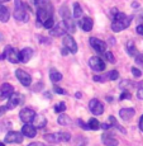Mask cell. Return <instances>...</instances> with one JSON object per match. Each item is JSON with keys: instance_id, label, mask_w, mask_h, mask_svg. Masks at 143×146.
Here are the masks:
<instances>
[{"instance_id": "cell-49", "label": "cell", "mask_w": 143, "mask_h": 146, "mask_svg": "<svg viewBox=\"0 0 143 146\" xmlns=\"http://www.w3.org/2000/svg\"><path fill=\"white\" fill-rule=\"evenodd\" d=\"M0 146H5L4 144H3V142H0Z\"/></svg>"}, {"instance_id": "cell-6", "label": "cell", "mask_w": 143, "mask_h": 146, "mask_svg": "<svg viewBox=\"0 0 143 146\" xmlns=\"http://www.w3.org/2000/svg\"><path fill=\"white\" fill-rule=\"evenodd\" d=\"M89 66L91 67L94 71H104L105 70V62L103 61V58L98 57V56H92L89 58Z\"/></svg>"}, {"instance_id": "cell-7", "label": "cell", "mask_w": 143, "mask_h": 146, "mask_svg": "<svg viewBox=\"0 0 143 146\" xmlns=\"http://www.w3.org/2000/svg\"><path fill=\"white\" fill-rule=\"evenodd\" d=\"M5 142L8 144H22L23 142V133L16 131H9L5 135Z\"/></svg>"}, {"instance_id": "cell-43", "label": "cell", "mask_w": 143, "mask_h": 146, "mask_svg": "<svg viewBox=\"0 0 143 146\" xmlns=\"http://www.w3.org/2000/svg\"><path fill=\"white\" fill-rule=\"evenodd\" d=\"M27 146H46V145L42 144V142H30V144Z\"/></svg>"}, {"instance_id": "cell-36", "label": "cell", "mask_w": 143, "mask_h": 146, "mask_svg": "<svg viewBox=\"0 0 143 146\" xmlns=\"http://www.w3.org/2000/svg\"><path fill=\"white\" fill-rule=\"evenodd\" d=\"M120 100H124V99H130L132 98V95H130V93H128V92H123L122 94H120Z\"/></svg>"}, {"instance_id": "cell-12", "label": "cell", "mask_w": 143, "mask_h": 146, "mask_svg": "<svg viewBox=\"0 0 143 146\" xmlns=\"http://www.w3.org/2000/svg\"><path fill=\"white\" fill-rule=\"evenodd\" d=\"M3 55H4V57H7L8 60H9V62H12V64H18L19 62L18 52H16L12 46H7V47H5Z\"/></svg>"}, {"instance_id": "cell-25", "label": "cell", "mask_w": 143, "mask_h": 146, "mask_svg": "<svg viewBox=\"0 0 143 146\" xmlns=\"http://www.w3.org/2000/svg\"><path fill=\"white\" fill-rule=\"evenodd\" d=\"M127 52H128V55L132 56V57H136L137 55H138V52H137V48H136V46H134V43H133V41H128L127 42Z\"/></svg>"}, {"instance_id": "cell-44", "label": "cell", "mask_w": 143, "mask_h": 146, "mask_svg": "<svg viewBox=\"0 0 143 146\" xmlns=\"http://www.w3.org/2000/svg\"><path fill=\"white\" fill-rule=\"evenodd\" d=\"M139 130L143 132V114L141 116V118H139Z\"/></svg>"}, {"instance_id": "cell-38", "label": "cell", "mask_w": 143, "mask_h": 146, "mask_svg": "<svg viewBox=\"0 0 143 146\" xmlns=\"http://www.w3.org/2000/svg\"><path fill=\"white\" fill-rule=\"evenodd\" d=\"M92 79H94V81H96V83H103V81H105L104 78H103V76H99V75H95Z\"/></svg>"}, {"instance_id": "cell-33", "label": "cell", "mask_w": 143, "mask_h": 146, "mask_svg": "<svg viewBox=\"0 0 143 146\" xmlns=\"http://www.w3.org/2000/svg\"><path fill=\"white\" fill-rule=\"evenodd\" d=\"M60 14L63 17V18H70V15H69V9H67V7L66 5H63V8H61L60 9Z\"/></svg>"}, {"instance_id": "cell-28", "label": "cell", "mask_w": 143, "mask_h": 146, "mask_svg": "<svg viewBox=\"0 0 143 146\" xmlns=\"http://www.w3.org/2000/svg\"><path fill=\"white\" fill-rule=\"evenodd\" d=\"M104 78L105 80H117V79H119V72L117 71V70H113V71H109L106 75H104Z\"/></svg>"}, {"instance_id": "cell-26", "label": "cell", "mask_w": 143, "mask_h": 146, "mask_svg": "<svg viewBox=\"0 0 143 146\" xmlns=\"http://www.w3.org/2000/svg\"><path fill=\"white\" fill-rule=\"evenodd\" d=\"M57 122H58V125H61V126H69V125H71V118H70L67 114H61L60 117L57 118Z\"/></svg>"}, {"instance_id": "cell-21", "label": "cell", "mask_w": 143, "mask_h": 146, "mask_svg": "<svg viewBox=\"0 0 143 146\" xmlns=\"http://www.w3.org/2000/svg\"><path fill=\"white\" fill-rule=\"evenodd\" d=\"M10 18V12L7 7H4L3 4H0V22L7 23Z\"/></svg>"}, {"instance_id": "cell-15", "label": "cell", "mask_w": 143, "mask_h": 146, "mask_svg": "<svg viewBox=\"0 0 143 146\" xmlns=\"http://www.w3.org/2000/svg\"><path fill=\"white\" fill-rule=\"evenodd\" d=\"M20 132L23 133V136L29 137V139H33V137H36V135H37V128H36L32 123H26V125L22 127Z\"/></svg>"}, {"instance_id": "cell-45", "label": "cell", "mask_w": 143, "mask_h": 146, "mask_svg": "<svg viewBox=\"0 0 143 146\" xmlns=\"http://www.w3.org/2000/svg\"><path fill=\"white\" fill-rule=\"evenodd\" d=\"M7 111H8L7 107H0V116H3V114H4Z\"/></svg>"}, {"instance_id": "cell-10", "label": "cell", "mask_w": 143, "mask_h": 146, "mask_svg": "<svg viewBox=\"0 0 143 146\" xmlns=\"http://www.w3.org/2000/svg\"><path fill=\"white\" fill-rule=\"evenodd\" d=\"M19 117L24 123H32L36 117V112L32 108H24L19 112Z\"/></svg>"}, {"instance_id": "cell-48", "label": "cell", "mask_w": 143, "mask_h": 146, "mask_svg": "<svg viewBox=\"0 0 143 146\" xmlns=\"http://www.w3.org/2000/svg\"><path fill=\"white\" fill-rule=\"evenodd\" d=\"M7 1H10V0H0V4H3V3H7Z\"/></svg>"}, {"instance_id": "cell-20", "label": "cell", "mask_w": 143, "mask_h": 146, "mask_svg": "<svg viewBox=\"0 0 143 146\" xmlns=\"http://www.w3.org/2000/svg\"><path fill=\"white\" fill-rule=\"evenodd\" d=\"M136 114V111H134V108H122L119 111V116L124 121H129L132 117Z\"/></svg>"}, {"instance_id": "cell-11", "label": "cell", "mask_w": 143, "mask_h": 146, "mask_svg": "<svg viewBox=\"0 0 143 146\" xmlns=\"http://www.w3.org/2000/svg\"><path fill=\"white\" fill-rule=\"evenodd\" d=\"M89 42H90L91 47L95 50L98 53H104L106 51V43L104 41L99 40V38H95V37H90V40H89Z\"/></svg>"}, {"instance_id": "cell-22", "label": "cell", "mask_w": 143, "mask_h": 146, "mask_svg": "<svg viewBox=\"0 0 143 146\" xmlns=\"http://www.w3.org/2000/svg\"><path fill=\"white\" fill-rule=\"evenodd\" d=\"M49 79L52 83H58V81L62 80V74L60 71H57L56 69H51L49 70Z\"/></svg>"}, {"instance_id": "cell-30", "label": "cell", "mask_w": 143, "mask_h": 146, "mask_svg": "<svg viewBox=\"0 0 143 146\" xmlns=\"http://www.w3.org/2000/svg\"><path fill=\"white\" fill-rule=\"evenodd\" d=\"M55 112L56 113H63V112L66 111V103L65 102H60V103H57V104L55 106Z\"/></svg>"}, {"instance_id": "cell-2", "label": "cell", "mask_w": 143, "mask_h": 146, "mask_svg": "<svg viewBox=\"0 0 143 146\" xmlns=\"http://www.w3.org/2000/svg\"><path fill=\"white\" fill-rule=\"evenodd\" d=\"M53 15V7L51 4H48V3L44 1L43 4L41 5V7H38V10H37V19H38V24L43 23L46 19L48 18H52Z\"/></svg>"}, {"instance_id": "cell-37", "label": "cell", "mask_w": 143, "mask_h": 146, "mask_svg": "<svg viewBox=\"0 0 143 146\" xmlns=\"http://www.w3.org/2000/svg\"><path fill=\"white\" fill-rule=\"evenodd\" d=\"M53 92L57 94H66V92L63 90L62 88H60V86H55V88H53Z\"/></svg>"}, {"instance_id": "cell-24", "label": "cell", "mask_w": 143, "mask_h": 146, "mask_svg": "<svg viewBox=\"0 0 143 146\" xmlns=\"http://www.w3.org/2000/svg\"><path fill=\"white\" fill-rule=\"evenodd\" d=\"M33 122H34V127L36 128H41V127H44L46 126V123H47V121L44 117H42V116H37L36 114V117H34V119H33Z\"/></svg>"}, {"instance_id": "cell-35", "label": "cell", "mask_w": 143, "mask_h": 146, "mask_svg": "<svg viewBox=\"0 0 143 146\" xmlns=\"http://www.w3.org/2000/svg\"><path fill=\"white\" fill-rule=\"evenodd\" d=\"M136 62L138 64V65L143 66V53H138V55L136 56Z\"/></svg>"}, {"instance_id": "cell-29", "label": "cell", "mask_w": 143, "mask_h": 146, "mask_svg": "<svg viewBox=\"0 0 143 146\" xmlns=\"http://www.w3.org/2000/svg\"><path fill=\"white\" fill-rule=\"evenodd\" d=\"M88 126H89V128H90V130L96 131V130H99L100 123H99V121H98L96 118H90V119H89Z\"/></svg>"}, {"instance_id": "cell-9", "label": "cell", "mask_w": 143, "mask_h": 146, "mask_svg": "<svg viewBox=\"0 0 143 146\" xmlns=\"http://www.w3.org/2000/svg\"><path fill=\"white\" fill-rule=\"evenodd\" d=\"M15 76H16V79L19 80V83L24 86H29L30 83H32V76H30L28 72L24 71V70L18 69L15 71Z\"/></svg>"}, {"instance_id": "cell-3", "label": "cell", "mask_w": 143, "mask_h": 146, "mask_svg": "<svg viewBox=\"0 0 143 146\" xmlns=\"http://www.w3.org/2000/svg\"><path fill=\"white\" fill-rule=\"evenodd\" d=\"M14 18L19 22H28V13L26 12L22 0H14Z\"/></svg>"}, {"instance_id": "cell-4", "label": "cell", "mask_w": 143, "mask_h": 146, "mask_svg": "<svg viewBox=\"0 0 143 146\" xmlns=\"http://www.w3.org/2000/svg\"><path fill=\"white\" fill-rule=\"evenodd\" d=\"M48 142L52 144H58V142H67L71 139V135L69 132H55V133H47L43 137Z\"/></svg>"}, {"instance_id": "cell-34", "label": "cell", "mask_w": 143, "mask_h": 146, "mask_svg": "<svg viewBox=\"0 0 143 146\" xmlns=\"http://www.w3.org/2000/svg\"><path fill=\"white\" fill-rule=\"evenodd\" d=\"M132 74H133L136 78H141L142 76V71L139 69H137V67H132Z\"/></svg>"}, {"instance_id": "cell-17", "label": "cell", "mask_w": 143, "mask_h": 146, "mask_svg": "<svg viewBox=\"0 0 143 146\" xmlns=\"http://www.w3.org/2000/svg\"><path fill=\"white\" fill-rule=\"evenodd\" d=\"M101 141H103V144H104L105 146H118V139L114 135H111V133H103V136H101Z\"/></svg>"}, {"instance_id": "cell-32", "label": "cell", "mask_w": 143, "mask_h": 146, "mask_svg": "<svg viewBox=\"0 0 143 146\" xmlns=\"http://www.w3.org/2000/svg\"><path fill=\"white\" fill-rule=\"evenodd\" d=\"M104 57L109 61V62H111V64L115 62V58H114V55H113V53H111L110 51H105V52H104Z\"/></svg>"}, {"instance_id": "cell-1", "label": "cell", "mask_w": 143, "mask_h": 146, "mask_svg": "<svg viewBox=\"0 0 143 146\" xmlns=\"http://www.w3.org/2000/svg\"><path fill=\"white\" fill-rule=\"evenodd\" d=\"M113 18H114V21H113V23H111V31H113V32H122L123 29L129 27L133 17L127 15V14H124V13L117 12L113 15Z\"/></svg>"}, {"instance_id": "cell-39", "label": "cell", "mask_w": 143, "mask_h": 146, "mask_svg": "<svg viewBox=\"0 0 143 146\" xmlns=\"http://www.w3.org/2000/svg\"><path fill=\"white\" fill-rule=\"evenodd\" d=\"M77 123H78V126H80V127H82V128H84V130H90V128H89V126H88V125H85V123H84L81 119H78V121H77Z\"/></svg>"}, {"instance_id": "cell-47", "label": "cell", "mask_w": 143, "mask_h": 146, "mask_svg": "<svg viewBox=\"0 0 143 146\" xmlns=\"http://www.w3.org/2000/svg\"><path fill=\"white\" fill-rule=\"evenodd\" d=\"M132 7L137 8V7H139V4H138V3H132Z\"/></svg>"}, {"instance_id": "cell-18", "label": "cell", "mask_w": 143, "mask_h": 146, "mask_svg": "<svg viewBox=\"0 0 143 146\" xmlns=\"http://www.w3.org/2000/svg\"><path fill=\"white\" fill-rule=\"evenodd\" d=\"M13 93H14V88L8 83H4L1 85V88H0V97L3 99H8Z\"/></svg>"}, {"instance_id": "cell-27", "label": "cell", "mask_w": 143, "mask_h": 146, "mask_svg": "<svg viewBox=\"0 0 143 146\" xmlns=\"http://www.w3.org/2000/svg\"><path fill=\"white\" fill-rule=\"evenodd\" d=\"M72 17H74L75 19H78L82 17V8L80 7L78 3H75L74 4V13H72Z\"/></svg>"}, {"instance_id": "cell-8", "label": "cell", "mask_w": 143, "mask_h": 146, "mask_svg": "<svg viewBox=\"0 0 143 146\" xmlns=\"http://www.w3.org/2000/svg\"><path fill=\"white\" fill-rule=\"evenodd\" d=\"M89 109L91 111V113L94 114V116H100V114H103V112H104V106H103V103L100 102V100L91 99L90 102H89Z\"/></svg>"}, {"instance_id": "cell-46", "label": "cell", "mask_w": 143, "mask_h": 146, "mask_svg": "<svg viewBox=\"0 0 143 146\" xmlns=\"http://www.w3.org/2000/svg\"><path fill=\"white\" fill-rule=\"evenodd\" d=\"M61 53H62V55L65 56V55H67V53H69V51H67V48H65V47H63V48L61 50Z\"/></svg>"}, {"instance_id": "cell-41", "label": "cell", "mask_w": 143, "mask_h": 146, "mask_svg": "<svg viewBox=\"0 0 143 146\" xmlns=\"http://www.w3.org/2000/svg\"><path fill=\"white\" fill-rule=\"evenodd\" d=\"M136 31H137V33H138V35L143 36V26H142V24H139V26H137Z\"/></svg>"}, {"instance_id": "cell-23", "label": "cell", "mask_w": 143, "mask_h": 146, "mask_svg": "<svg viewBox=\"0 0 143 146\" xmlns=\"http://www.w3.org/2000/svg\"><path fill=\"white\" fill-rule=\"evenodd\" d=\"M108 122H109V126H110V127H115V128H118V130H119L122 133H127V131H125V128H124V127H122V126H120L119 123L117 122L115 117L110 116V117H109V118H108Z\"/></svg>"}, {"instance_id": "cell-31", "label": "cell", "mask_w": 143, "mask_h": 146, "mask_svg": "<svg viewBox=\"0 0 143 146\" xmlns=\"http://www.w3.org/2000/svg\"><path fill=\"white\" fill-rule=\"evenodd\" d=\"M42 24H43V27H44V28H47V29H51V28L55 26V21H53V17H52V18L46 19V21H44Z\"/></svg>"}, {"instance_id": "cell-13", "label": "cell", "mask_w": 143, "mask_h": 146, "mask_svg": "<svg viewBox=\"0 0 143 146\" xmlns=\"http://www.w3.org/2000/svg\"><path fill=\"white\" fill-rule=\"evenodd\" d=\"M23 102V95H20L19 93H13L8 98V103H7V109H14L18 104Z\"/></svg>"}, {"instance_id": "cell-42", "label": "cell", "mask_w": 143, "mask_h": 146, "mask_svg": "<svg viewBox=\"0 0 143 146\" xmlns=\"http://www.w3.org/2000/svg\"><path fill=\"white\" fill-rule=\"evenodd\" d=\"M44 1H46V0H34V5L38 8V7H41V5L43 4Z\"/></svg>"}, {"instance_id": "cell-16", "label": "cell", "mask_w": 143, "mask_h": 146, "mask_svg": "<svg viewBox=\"0 0 143 146\" xmlns=\"http://www.w3.org/2000/svg\"><path fill=\"white\" fill-rule=\"evenodd\" d=\"M33 56V50L29 48V47H26L23 48L20 52L18 53V57H19V62H23V64H27L28 61L32 58Z\"/></svg>"}, {"instance_id": "cell-14", "label": "cell", "mask_w": 143, "mask_h": 146, "mask_svg": "<svg viewBox=\"0 0 143 146\" xmlns=\"http://www.w3.org/2000/svg\"><path fill=\"white\" fill-rule=\"evenodd\" d=\"M63 47L67 48V51L71 53L77 52V43L71 36H65V37H63Z\"/></svg>"}, {"instance_id": "cell-40", "label": "cell", "mask_w": 143, "mask_h": 146, "mask_svg": "<svg viewBox=\"0 0 143 146\" xmlns=\"http://www.w3.org/2000/svg\"><path fill=\"white\" fill-rule=\"evenodd\" d=\"M137 98H138V99H141V100H143V88L138 89V92H137Z\"/></svg>"}, {"instance_id": "cell-19", "label": "cell", "mask_w": 143, "mask_h": 146, "mask_svg": "<svg viewBox=\"0 0 143 146\" xmlns=\"http://www.w3.org/2000/svg\"><path fill=\"white\" fill-rule=\"evenodd\" d=\"M80 27L82 31H85V32H90L92 29V26H94V22H92V19L90 17H84L80 21Z\"/></svg>"}, {"instance_id": "cell-50", "label": "cell", "mask_w": 143, "mask_h": 146, "mask_svg": "<svg viewBox=\"0 0 143 146\" xmlns=\"http://www.w3.org/2000/svg\"><path fill=\"white\" fill-rule=\"evenodd\" d=\"M141 22H142V23H143V17H142V18H141Z\"/></svg>"}, {"instance_id": "cell-5", "label": "cell", "mask_w": 143, "mask_h": 146, "mask_svg": "<svg viewBox=\"0 0 143 146\" xmlns=\"http://www.w3.org/2000/svg\"><path fill=\"white\" fill-rule=\"evenodd\" d=\"M66 32H69V24H67V21H63L56 24V27H52V29L49 31V35L52 37H61Z\"/></svg>"}]
</instances>
